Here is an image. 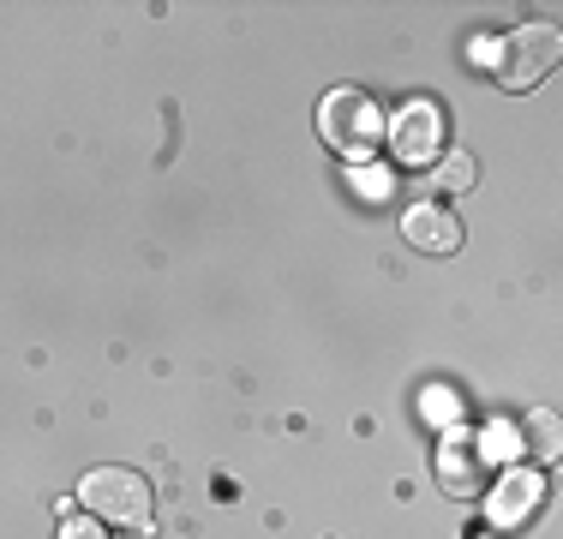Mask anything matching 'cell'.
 I'll return each instance as SVG.
<instances>
[{
    "mask_svg": "<svg viewBox=\"0 0 563 539\" xmlns=\"http://www.w3.org/2000/svg\"><path fill=\"white\" fill-rule=\"evenodd\" d=\"M318 132L324 144L347 162H372L384 151V108L366 97V90H330L318 102Z\"/></svg>",
    "mask_w": 563,
    "mask_h": 539,
    "instance_id": "1",
    "label": "cell"
},
{
    "mask_svg": "<svg viewBox=\"0 0 563 539\" xmlns=\"http://www.w3.org/2000/svg\"><path fill=\"white\" fill-rule=\"evenodd\" d=\"M90 521H114V528H151V480L132 468H90L78 480Z\"/></svg>",
    "mask_w": 563,
    "mask_h": 539,
    "instance_id": "2",
    "label": "cell"
},
{
    "mask_svg": "<svg viewBox=\"0 0 563 539\" xmlns=\"http://www.w3.org/2000/svg\"><path fill=\"white\" fill-rule=\"evenodd\" d=\"M558 54H563V43H558L552 24H521V31H509L492 48V73H498L504 90H533L558 66Z\"/></svg>",
    "mask_w": 563,
    "mask_h": 539,
    "instance_id": "3",
    "label": "cell"
},
{
    "mask_svg": "<svg viewBox=\"0 0 563 539\" xmlns=\"http://www.w3.org/2000/svg\"><path fill=\"white\" fill-rule=\"evenodd\" d=\"M390 151L396 162H408V168H426L432 156H444V144H450V114H444V102H408L401 114L390 120Z\"/></svg>",
    "mask_w": 563,
    "mask_h": 539,
    "instance_id": "4",
    "label": "cell"
},
{
    "mask_svg": "<svg viewBox=\"0 0 563 539\" xmlns=\"http://www.w3.org/2000/svg\"><path fill=\"white\" fill-rule=\"evenodd\" d=\"M438 485L450 497H479L486 492V443L474 431H450L438 443Z\"/></svg>",
    "mask_w": 563,
    "mask_h": 539,
    "instance_id": "5",
    "label": "cell"
},
{
    "mask_svg": "<svg viewBox=\"0 0 563 539\" xmlns=\"http://www.w3.org/2000/svg\"><path fill=\"white\" fill-rule=\"evenodd\" d=\"M540 504H545V480L533 468H509L498 480V492H492V528H504V534L528 528L540 516Z\"/></svg>",
    "mask_w": 563,
    "mask_h": 539,
    "instance_id": "6",
    "label": "cell"
},
{
    "mask_svg": "<svg viewBox=\"0 0 563 539\" xmlns=\"http://www.w3.org/2000/svg\"><path fill=\"white\" fill-rule=\"evenodd\" d=\"M401 234H408V246L432 252V258H450V252H462V216L444 205H408Z\"/></svg>",
    "mask_w": 563,
    "mask_h": 539,
    "instance_id": "7",
    "label": "cell"
},
{
    "mask_svg": "<svg viewBox=\"0 0 563 539\" xmlns=\"http://www.w3.org/2000/svg\"><path fill=\"white\" fill-rule=\"evenodd\" d=\"M528 438H533V455L552 462V455H558V414L552 408H533L528 414Z\"/></svg>",
    "mask_w": 563,
    "mask_h": 539,
    "instance_id": "8",
    "label": "cell"
},
{
    "mask_svg": "<svg viewBox=\"0 0 563 539\" xmlns=\"http://www.w3.org/2000/svg\"><path fill=\"white\" fill-rule=\"evenodd\" d=\"M438 180H444L450 193H467V186H474V156H462V151H444V168H438Z\"/></svg>",
    "mask_w": 563,
    "mask_h": 539,
    "instance_id": "9",
    "label": "cell"
},
{
    "mask_svg": "<svg viewBox=\"0 0 563 539\" xmlns=\"http://www.w3.org/2000/svg\"><path fill=\"white\" fill-rule=\"evenodd\" d=\"M60 539H109V534H102V521H90V516H66Z\"/></svg>",
    "mask_w": 563,
    "mask_h": 539,
    "instance_id": "10",
    "label": "cell"
}]
</instances>
